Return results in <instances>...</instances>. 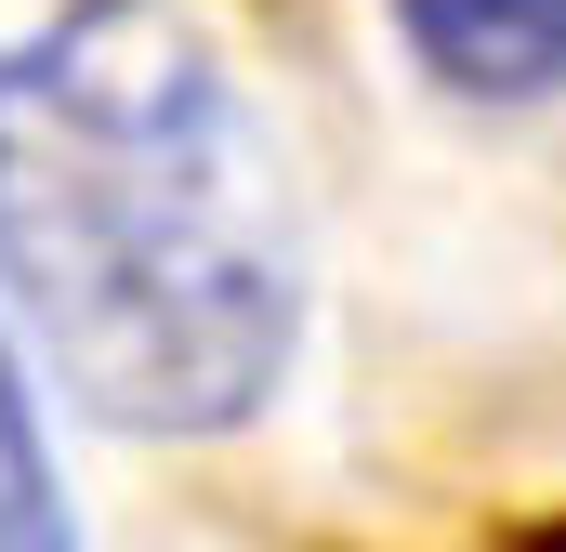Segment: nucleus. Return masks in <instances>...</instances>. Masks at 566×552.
Masks as SVG:
<instances>
[{
  "mask_svg": "<svg viewBox=\"0 0 566 552\" xmlns=\"http://www.w3.org/2000/svg\"><path fill=\"white\" fill-rule=\"evenodd\" d=\"M0 289L119 434H238L290 382L277 145L185 0H66L0 53Z\"/></svg>",
  "mask_w": 566,
  "mask_h": 552,
  "instance_id": "nucleus-1",
  "label": "nucleus"
},
{
  "mask_svg": "<svg viewBox=\"0 0 566 552\" xmlns=\"http://www.w3.org/2000/svg\"><path fill=\"white\" fill-rule=\"evenodd\" d=\"M396 26L448 93H488V106L566 93V0H396Z\"/></svg>",
  "mask_w": 566,
  "mask_h": 552,
  "instance_id": "nucleus-2",
  "label": "nucleus"
},
{
  "mask_svg": "<svg viewBox=\"0 0 566 552\" xmlns=\"http://www.w3.org/2000/svg\"><path fill=\"white\" fill-rule=\"evenodd\" d=\"M0 552H80L66 527V487H53V447H40V408H27V369L0 342Z\"/></svg>",
  "mask_w": 566,
  "mask_h": 552,
  "instance_id": "nucleus-3",
  "label": "nucleus"
},
{
  "mask_svg": "<svg viewBox=\"0 0 566 552\" xmlns=\"http://www.w3.org/2000/svg\"><path fill=\"white\" fill-rule=\"evenodd\" d=\"M527 552H566V527H541V540H527Z\"/></svg>",
  "mask_w": 566,
  "mask_h": 552,
  "instance_id": "nucleus-4",
  "label": "nucleus"
}]
</instances>
